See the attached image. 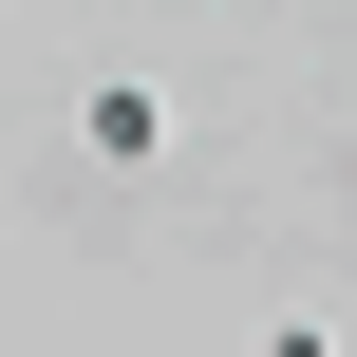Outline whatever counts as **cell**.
Here are the masks:
<instances>
[{"mask_svg": "<svg viewBox=\"0 0 357 357\" xmlns=\"http://www.w3.org/2000/svg\"><path fill=\"white\" fill-rule=\"evenodd\" d=\"M75 151H94V169H151V151H169V94H151V75H94V94H75Z\"/></svg>", "mask_w": 357, "mask_h": 357, "instance_id": "1", "label": "cell"}]
</instances>
